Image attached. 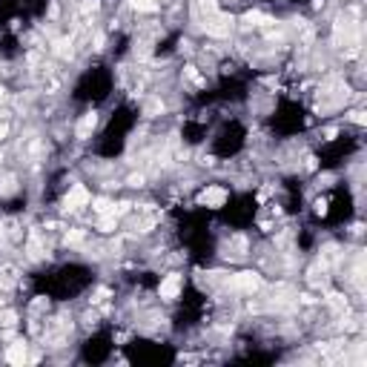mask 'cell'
I'll list each match as a JSON object with an SVG mask.
<instances>
[{
  "instance_id": "cell-1",
  "label": "cell",
  "mask_w": 367,
  "mask_h": 367,
  "mask_svg": "<svg viewBox=\"0 0 367 367\" xmlns=\"http://www.w3.org/2000/svg\"><path fill=\"white\" fill-rule=\"evenodd\" d=\"M181 284H184V281H181V275H178V273L167 275V278L161 281V290H158V293H161V299L172 301V299H175V296L181 293Z\"/></svg>"
},
{
  "instance_id": "cell-2",
  "label": "cell",
  "mask_w": 367,
  "mask_h": 367,
  "mask_svg": "<svg viewBox=\"0 0 367 367\" xmlns=\"http://www.w3.org/2000/svg\"><path fill=\"white\" fill-rule=\"evenodd\" d=\"M86 204H89V192H86V186L78 184V186L66 195V210L75 213V210H81V207H86Z\"/></svg>"
},
{
  "instance_id": "cell-3",
  "label": "cell",
  "mask_w": 367,
  "mask_h": 367,
  "mask_svg": "<svg viewBox=\"0 0 367 367\" xmlns=\"http://www.w3.org/2000/svg\"><path fill=\"white\" fill-rule=\"evenodd\" d=\"M224 201H227V192L221 186H210L201 192V204H207V207H221Z\"/></svg>"
},
{
  "instance_id": "cell-4",
  "label": "cell",
  "mask_w": 367,
  "mask_h": 367,
  "mask_svg": "<svg viewBox=\"0 0 367 367\" xmlns=\"http://www.w3.org/2000/svg\"><path fill=\"white\" fill-rule=\"evenodd\" d=\"M95 126H98V115H95V112H86V115L81 118V123H78V129H75V132H78V138H81V141H86L92 132H95Z\"/></svg>"
},
{
  "instance_id": "cell-5",
  "label": "cell",
  "mask_w": 367,
  "mask_h": 367,
  "mask_svg": "<svg viewBox=\"0 0 367 367\" xmlns=\"http://www.w3.org/2000/svg\"><path fill=\"white\" fill-rule=\"evenodd\" d=\"M258 284H261V278H258L255 273H241V275H235V287H241V290H247V293H252Z\"/></svg>"
},
{
  "instance_id": "cell-6",
  "label": "cell",
  "mask_w": 367,
  "mask_h": 367,
  "mask_svg": "<svg viewBox=\"0 0 367 367\" xmlns=\"http://www.w3.org/2000/svg\"><path fill=\"white\" fill-rule=\"evenodd\" d=\"M6 359H9L12 365H23V362H26V344H23V341H15V344L9 347Z\"/></svg>"
},
{
  "instance_id": "cell-7",
  "label": "cell",
  "mask_w": 367,
  "mask_h": 367,
  "mask_svg": "<svg viewBox=\"0 0 367 367\" xmlns=\"http://www.w3.org/2000/svg\"><path fill=\"white\" fill-rule=\"evenodd\" d=\"M66 241H69V244H81V241H83V230H72V233L66 235Z\"/></svg>"
},
{
  "instance_id": "cell-8",
  "label": "cell",
  "mask_w": 367,
  "mask_h": 367,
  "mask_svg": "<svg viewBox=\"0 0 367 367\" xmlns=\"http://www.w3.org/2000/svg\"><path fill=\"white\" fill-rule=\"evenodd\" d=\"M109 207H112V204H109L106 198H98V201H95V210H98L100 215H106V213H109Z\"/></svg>"
},
{
  "instance_id": "cell-9",
  "label": "cell",
  "mask_w": 367,
  "mask_h": 367,
  "mask_svg": "<svg viewBox=\"0 0 367 367\" xmlns=\"http://www.w3.org/2000/svg\"><path fill=\"white\" fill-rule=\"evenodd\" d=\"M129 184H132V186H141V184H144V175H132Z\"/></svg>"
},
{
  "instance_id": "cell-10",
  "label": "cell",
  "mask_w": 367,
  "mask_h": 367,
  "mask_svg": "<svg viewBox=\"0 0 367 367\" xmlns=\"http://www.w3.org/2000/svg\"><path fill=\"white\" fill-rule=\"evenodd\" d=\"M3 135H6V123H0V138H3Z\"/></svg>"
}]
</instances>
